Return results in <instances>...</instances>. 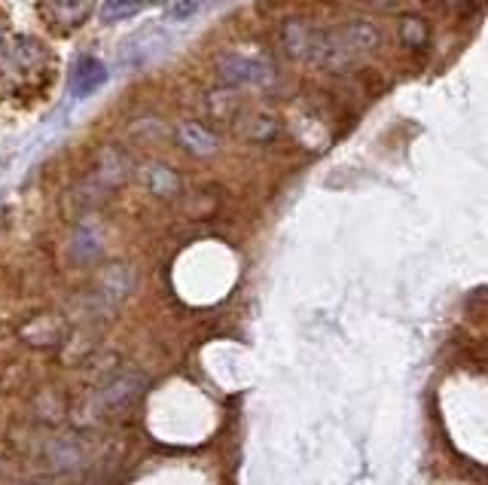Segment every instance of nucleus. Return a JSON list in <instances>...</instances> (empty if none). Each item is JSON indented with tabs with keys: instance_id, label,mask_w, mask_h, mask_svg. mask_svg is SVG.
<instances>
[{
	"instance_id": "f257e3e1",
	"label": "nucleus",
	"mask_w": 488,
	"mask_h": 485,
	"mask_svg": "<svg viewBox=\"0 0 488 485\" xmlns=\"http://www.w3.org/2000/svg\"><path fill=\"white\" fill-rule=\"evenodd\" d=\"M217 68H220V77L226 82H239V86H257V82H266L272 77V71L263 62L244 55H223Z\"/></svg>"
},
{
	"instance_id": "f03ea898",
	"label": "nucleus",
	"mask_w": 488,
	"mask_h": 485,
	"mask_svg": "<svg viewBox=\"0 0 488 485\" xmlns=\"http://www.w3.org/2000/svg\"><path fill=\"white\" fill-rule=\"evenodd\" d=\"M333 34H336V40H339L342 49H345V53H348L351 58L364 55V53H373V49L382 44V34H378V28H376L373 22H364V19L342 24V28L333 31Z\"/></svg>"
},
{
	"instance_id": "7ed1b4c3",
	"label": "nucleus",
	"mask_w": 488,
	"mask_h": 485,
	"mask_svg": "<svg viewBox=\"0 0 488 485\" xmlns=\"http://www.w3.org/2000/svg\"><path fill=\"white\" fill-rule=\"evenodd\" d=\"M107 80V68L98 62V58H83V62L77 64V71H73V95L77 98H86L92 95L95 89H101V82Z\"/></svg>"
},
{
	"instance_id": "20e7f679",
	"label": "nucleus",
	"mask_w": 488,
	"mask_h": 485,
	"mask_svg": "<svg viewBox=\"0 0 488 485\" xmlns=\"http://www.w3.org/2000/svg\"><path fill=\"white\" fill-rule=\"evenodd\" d=\"M178 138H181V144L190 150V153L208 156V153H214V150H217V138L208 129H201L199 122H183L178 129Z\"/></svg>"
},
{
	"instance_id": "39448f33",
	"label": "nucleus",
	"mask_w": 488,
	"mask_h": 485,
	"mask_svg": "<svg viewBox=\"0 0 488 485\" xmlns=\"http://www.w3.org/2000/svg\"><path fill=\"white\" fill-rule=\"evenodd\" d=\"M397 40L406 49H422L427 46V40H431V28H427V22L418 19V15H403L397 24Z\"/></svg>"
},
{
	"instance_id": "423d86ee",
	"label": "nucleus",
	"mask_w": 488,
	"mask_h": 485,
	"mask_svg": "<svg viewBox=\"0 0 488 485\" xmlns=\"http://www.w3.org/2000/svg\"><path fill=\"white\" fill-rule=\"evenodd\" d=\"M147 6V0H104L101 4V19L104 22H125L138 15Z\"/></svg>"
},
{
	"instance_id": "0eeeda50",
	"label": "nucleus",
	"mask_w": 488,
	"mask_h": 485,
	"mask_svg": "<svg viewBox=\"0 0 488 485\" xmlns=\"http://www.w3.org/2000/svg\"><path fill=\"white\" fill-rule=\"evenodd\" d=\"M44 13H53V22L80 24L89 15V6L77 10V0H53V4H44Z\"/></svg>"
},
{
	"instance_id": "6e6552de",
	"label": "nucleus",
	"mask_w": 488,
	"mask_h": 485,
	"mask_svg": "<svg viewBox=\"0 0 488 485\" xmlns=\"http://www.w3.org/2000/svg\"><path fill=\"white\" fill-rule=\"evenodd\" d=\"M147 183H150V189L159 192V196H171V192L178 189V178H174L168 169H162V165H153V169L147 171Z\"/></svg>"
},
{
	"instance_id": "1a4fd4ad",
	"label": "nucleus",
	"mask_w": 488,
	"mask_h": 485,
	"mask_svg": "<svg viewBox=\"0 0 488 485\" xmlns=\"http://www.w3.org/2000/svg\"><path fill=\"white\" fill-rule=\"evenodd\" d=\"M284 46H288V53L293 55H306L308 53V46H311V37L306 34V28L297 22H290L288 28H284Z\"/></svg>"
},
{
	"instance_id": "9d476101",
	"label": "nucleus",
	"mask_w": 488,
	"mask_h": 485,
	"mask_svg": "<svg viewBox=\"0 0 488 485\" xmlns=\"http://www.w3.org/2000/svg\"><path fill=\"white\" fill-rule=\"evenodd\" d=\"M196 6H199V0H178V4L171 6V15L174 19H183V15H190Z\"/></svg>"
},
{
	"instance_id": "9b49d317",
	"label": "nucleus",
	"mask_w": 488,
	"mask_h": 485,
	"mask_svg": "<svg viewBox=\"0 0 488 485\" xmlns=\"http://www.w3.org/2000/svg\"><path fill=\"white\" fill-rule=\"evenodd\" d=\"M427 4H443V0H427Z\"/></svg>"
}]
</instances>
